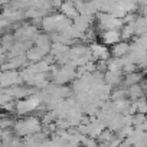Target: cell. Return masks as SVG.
<instances>
[{"label":"cell","instance_id":"6da1fadb","mask_svg":"<svg viewBox=\"0 0 147 147\" xmlns=\"http://www.w3.org/2000/svg\"><path fill=\"white\" fill-rule=\"evenodd\" d=\"M38 131H40V121L35 117L22 118L18 123H15V133L18 136H33Z\"/></svg>","mask_w":147,"mask_h":147},{"label":"cell","instance_id":"7a4b0ae2","mask_svg":"<svg viewBox=\"0 0 147 147\" xmlns=\"http://www.w3.org/2000/svg\"><path fill=\"white\" fill-rule=\"evenodd\" d=\"M101 40H102V45H117L118 42H121V36H120V30H105V32H101L100 35Z\"/></svg>","mask_w":147,"mask_h":147},{"label":"cell","instance_id":"3957f363","mask_svg":"<svg viewBox=\"0 0 147 147\" xmlns=\"http://www.w3.org/2000/svg\"><path fill=\"white\" fill-rule=\"evenodd\" d=\"M110 53H111L114 58H117V59L124 58V56H127V55L130 53V43L121 40V42H118L117 45H114V46L110 49Z\"/></svg>","mask_w":147,"mask_h":147},{"label":"cell","instance_id":"277c9868","mask_svg":"<svg viewBox=\"0 0 147 147\" xmlns=\"http://www.w3.org/2000/svg\"><path fill=\"white\" fill-rule=\"evenodd\" d=\"M123 74L121 72H111V71H107L104 74V82L108 85V87H117L123 82Z\"/></svg>","mask_w":147,"mask_h":147},{"label":"cell","instance_id":"5b68a950","mask_svg":"<svg viewBox=\"0 0 147 147\" xmlns=\"http://www.w3.org/2000/svg\"><path fill=\"white\" fill-rule=\"evenodd\" d=\"M59 12L61 15H63L65 18H68L69 20L71 19H75L80 13L75 7V5H74V2H66V3H62L61 7H59Z\"/></svg>","mask_w":147,"mask_h":147},{"label":"cell","instance_id":"8992f818","mask_svg":"<svg viewBox=\"0 0 147 147\" xmlns=\"http://www.w3.org/2000/svg\"><path fill=\"white\" fill-rule=\"evenodd\" d=\"M144 88L141 84H137V85H133L130 88H127V97L133 101H137V100H141L144 98Z\"/></svg>","mask_w":147,"mask_h":147},{"label":"cell","instance_id":"52a82bcc","mask_svg":"<svg viewBox=\"0 0 147 147\" xmlns=\"http://www.w3.org/2000/svg\"><path fill=\"white\" fill-rule=\"evenodd\" d=\"M141 80H143V74H141V72H133V74H128V75L124 77L123 84H124L125 88H130V87H133V85L140 84Z\"/></svg>","mask_w":147,"mask_h":147},{"label":"cell","instance_id":"ba28073f","mask_svg":"<svg viewBox=\"0 0 147 147\" xmlns=\"http://www.w3.org/2000/svg\"><path fill=\"white\" fill-rule=\"evenodd\" d=\"M136 35L134 32V25H124L120 30V36H121V40L123 42H128L133 36Z\"/></svg>","mask_w":147,"mask_h":147},{"label":"cell","instance_id":"9c48e42d","mask_svg":"<svg viewBox=\"0 0 147 147\" xmlns=\"http://www.w3.org/2000/svg\"><path fill=\"white\" fill-rule=\"evenodd\" d=\"M110 98H111L113 101H118V100L127 98V88L124 87V88H117V90H114V91L111 92Z\"/></svg>","mask_w":147,"mask_h":147},{"label":"cell","instance_id":"30bf717a","mask_svg":"<svg viewBox=\"0 0 147 147\" xmlns=\"http://www.w3.org/2000/svg\"><path fill=\"white\" fill-rule=\"evenodd\" d=\"M114 138V133L111 131V130H108V128H105L98 137H97V140L100 141V143H108L110 144V141Z\"/></svg>","mask_w":147,"mask_h":147},{"label":"cell","instance_id":"8fae6325","mask_svg":"<svg viewBox=\"0 0 147 147\" xmlns=\"http://www.w3.org/2000/svg\"><path fill=\"white\" fill-rule=\"evenodd\" d=\"M136 104H137V113H138V114L147 115V100H146V98L137 100Z\"/></svg>","mask_w":147,"mask_h":147},{"label":"cell","instance_id":"7c38bea8","mask_svg":"<svg viewBox=\"0 0 147 147\" xmlns=\"http://www.w3.org/2000/svg\"><path fill=\"white\" fill-rule=\"evenodd\" d=\"M146 118H147V115L136 113V114L133 115V127H138V125H141V124L146 121Z\"/></svg>","mask_w":147,"mask_h":147},{"label":"cell","instance_id":"4fadbf2b","mask_svg":"<svg viewBox=\"0 0 147 147\" xmlns=\"http://www.w3.org/2000/svg\"><path fill=\"white\" fill-rule=\"evenodd\" d=\"M2 133H3V131H2V128H0V138H2Z\"/></svg>","mask_w":147,"mask_h":147}]
</instances>
